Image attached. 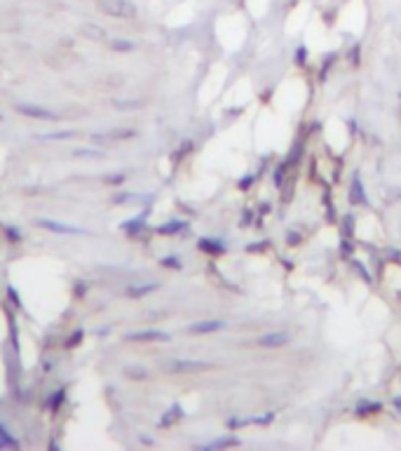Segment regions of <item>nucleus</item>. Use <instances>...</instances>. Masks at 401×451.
<instances>
[{
	"label": "nucleus",
	"mask_w": 401,
	"mask_h": 451,
	"mask_svg": "<svg viewBox=\"0 0 401 451\" xmlns=\"http://www.w3.org/2000/svg\"><path fill=\"white\" fill-rule=\"evenodd\" d=\"M169 369L176 374H199V371L211 369V364L199 362V360H176L169 364Z\"/></svg>",
	"instance_id": "1"
},
{
	"label": "nucleus",
	"mask_w": 401,
	"mask_h": 451,
	"mask_svg": "<svg viewBox=\"0 0 401 451\" xmlns=\"http://www.w3.org/2000/svg\"><path fill=\"white\" fill-rule=\"evenodd\" d=\"M101 7L106 10V12L115 14V17H131V14L136 12L134 5L127 3V0H103Z\"/></svg>",
	"instance_id": "2"
},
{
	"label": "nucleus",
	"mask_w": 401,
	"mask_h": 451,
	"mask_svg": "<svg viewBox=\"0 0 401 451\" xmlns=\"http://www.w3.org/2000/svg\"><path fill=\"white\" fill-rule=\"evenodd\" d=\"M291 341V336L286 334V331H270V334H263L258 339V346L263 348H282L286 343Z\"/></svg>",
	"instance_id": "3"
},
{
	"label": "nucleus",
	"mask_w": 401,
	"mask_h": 451,
	"mask_svg": "<svg viewBox=\"0 0 401 451\" xmlns=\"http://www.w3.org/2000/svg\"><path fill=\"white\" fill-rule=\"evenodd\" d=\"M223 327V322H204V324H195L192 331H197V334H204V331H216V329Z\"/></svg>",
	"instance_id": "4"
}]
</instances>
